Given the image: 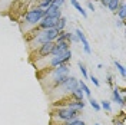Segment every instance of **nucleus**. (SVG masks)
<instances>
[{
    "label": "nucleus",
    "instance_id": "nucleus-1",
    "mask_svg": "<svg viewBox=\"0 0 126 125\" xmlns=\"http://www.w3.org/2000/svg\"><path fill=\"white\" fill-rule=\"evenodd\" d=\"M45 17V10L40 7H32L29 9L26 13H24V24L29 27V29H33V27H36L37 24L40 23V20Z\"/></svg>",
    "mask_w": 126,
    "mask_h": 125
},
{
    "label": "nucleus",
    "instance_id": "nucleus-2",
    "mask_svg": "<svg viewBox=\"0 0 126 125\" xmlns=\"http://www.w3.org/2000/svg\"><path fill=\"white\" fill-rule=\"evenodd\" d=\"M79 109H73L69 106H62V108H56L52 111V118L57 121H72L79 117Z\"/></svg>",
    "mask_w": 126,
    "mask_h": 125
},
{
    "label": "nucleus",
    "instance_id": "nucleus-3",
    "mask_svg": "<svg viewBox=\"0 0 126 125\" xmlns=\"http://www.w3.org/2000/svg\"><path fill=\"white\" fill-rule=\"evenodd\" d=\"M49 58V61H47L46 58L45 59H40V61H43V62H47V66L49 69H53L56 66H59V65H63V63H67L70 61L72 58V50H66V52H63V53H59V55L56 56H47Z\"/></svg>",
    "mask_w": 126,
    "mask_h": 125
},
{
    "label": "nucleus",
    "instance_id": "nucleus-4",
    "mask_svg": "<svg viewBox=\"0 0 126 125\" xmlns=\"http://www.w3.org/2000/svg\"><path fill=\"white\" fill-rule=\"evenodd\" d=\"M78 86H79V81L78 79L75 78V76H69L62 85L59 86V88H56V89H62V92H69V94H72Z\"/></svg>",
    "mask_w": 126,
    "mask_h": 125
},
{
    "label": "nucleus",
    "instance_id": "nucleus-5",
    "mask_svg": "<svg viewBox=\"0 0 126 125\" xmlns=\"http://www.w3.org/2000/svg\"><path fill=\"white\" fill-rule=\"evenodd\" d=\"M69 45H70V42H55V46L52 49L50 56H56L59 53H63V52L69 50Z\"/></svg>",
    "mask_w": 126,
    "mask_h": 125
},
{
    "label": "nucleus",
    "instance_id": "nucleus-6",
    "mask_svg": "<svg viewBox=\"0 0 126 125\" xmlns=\"http://www.w3.org/2000/svg\"><path fill=\"white\" fill-rule=\"evenodd\" d=\"M75 35L78 36L79 42H82V45H83V50L86 52L87 55H90V53H92V49H90V45H89V42H87L85 33L80 30V29H76V30H75Z\"/></svg>",
    "mask_w": 126,
    "mask_h": 125
},
{
    "label": "nucleus",
    "instance_id": "nucleus-7",
    "mask_svg": "<svg viewBox=\"0 0 126 125\" xmlns=\"http://www.w3.org/2000/svg\"><path fill=\"white\" fill-rule=\"evenodd\" d=\"M56 22H57V19H53V17H43V19L40 20V23L37 24V27H39L40 30L53 29L56 26Z\"/></svg>",
    "mask_w": 126,
    "mask_h": 125
},
{
    "label": "nucleus",
    "instance_id": "nucleus-8",
    "mask_svg": "<svg viewBox=\"0 0 126 125\" xmlns=\"http://www.w3.org/2000/svg\"><path fill=\"white\" fill-rule=\"evenodd\" d=\"M45 17H53V19H60L62 17V10L55 4H52L50 7L45 9Z\"/></svg>",
    "mask_w": 126,
    "mask_h": 125
},
{
    "label": "nucleus",
    "instance_id": "nucleus-9",
    "mask_svg": "<svg viewBox=\"0 0 126 125\" xmlns=\"http://www.w3.org/2000/svg\"><path fill=\"white\" fill-rule=\"evenodd\" d=\"M112 98H113V101L116 102V104H119L122 108L125 106V98H123V96H122V94L119 92L118 86H115V88H113V91H112Z\"/></svg>",
    "mask_w": 126,
    "mask_h": 125
},
{
    "label": "nucleus",
    "instance_id": "nucleus-10",
    "mask_svg": "<svg viewBox=\"0 0 126 125\" xmlns=\"http://www.w3.org/2000/svg\"><path fill=\"white\" fill-rule=\"evenodd\" d=\"M116 15L119 16V19H120L122 22H125V17H126V3H125V0L120 1L118 10H116Z\"/></svg>",
    "mask_w": 126,
    "mask_h": 125
},
{
    "label": "nucleus",
    "instance_id": "nucleus-11",
    "mask_svg": "<svg viewBox=\"0 0 126 125\" xmlns=\"http://www.w3.org/2000/svg\"><path fill=\"white\" fill-rule=\"evenodd\" d=\"M70 96H72V99H76V101H83V98H85V94H83V91L80 89V88H76L73 92L70 94Z\"/></svg>",
    "mask_w": 126,
    "mask_h": 125
},
{
    "label": "nucleus",
    "instance_id": "nucleus-12",
    "mask_svg": "<svg viewBox=\"0 0 126 125\" xmlns=\"http://www.w3.org/2000/svg\"><path fill=\"white\" fill-rule=\"evenodd\" d=\"M70 4H72V6H73L75 9H76V10H78V12H79V13H80L82 16H83V17H87V12L85 10V9H83V6H82V4H80L79 1L70 0Z\"/></svg>",
    "mask_w": 126,
    "mask_h": 125
},
{
    "label": "nucleus",
    "instance_id": "nucleus-13",
    "mask_svg": "<svg viewBox=\"0 0 126 125\" xmlns=\"http://www.w3.org/2000/svg\"><path fill=\"white\" fill-rule=\"evenodd\" d=\"M66 24H67V19L66 17H60V19H57V22H56V26H55V29L57 32H60V30H64V27H66Z\"/></svg>",
    "mask_w": 126,
    "mask_h": 125
},
{
    "label": "nucleus",
    "instance_id": "nucleus-14",
    "mask_svg": "<svg viewBox=\"0 0 126 125\" xmlns=\"http://www.w3.org/2000/svg\"><path fill=\"white\" fill-rule=\"evenodd\" d=\"M120 1H122V0H110L109 4H108V9H109L112 13H116V10H118L119 4H120Z\"/></svg>",
    "mask_w": 126,
    "mask_h": 125
},
{
    "label": "nucleus",
    "instance_id": "nucleus-15",
    "mask_svg": "<svg viewBox=\"0 0 126 125\" xmlns=\"http://www.w3.org/2000/svg\"><path fill=\"white\" fill-rule=\"evenodd\" d=\"M79 88H80V89L83 91V94L86 95L87 98H92V91L89 89V86H87L86 83L83 82V81H80V82H79Z\"/></svg>",
    "mask_w": 126,
    "mask_h": 125
},
{
    "label": "nucleus",
    "instance_id": "nucleus-16",
    "mask_svg": "<svg viewBox=\"0 0 126 125\" xmlns=\"http://www.w3.org/2000/svg\"><path fill=\"white\" fill-rule=\"evenodd\" d=\"M100 109H105L106 112H112V105H110V101H106V99H103L100 101Z\"/></svg>",
    "mask_w": 126,
    "mask_h": 125
},
{
    "label": "nucleus",
    "instance_id": "nucleus-17",
    "mask_svg": "<svg viewBox=\"0 0 126 125\" xmlns=\"http://www.w3.org/2000/svg\"><path fill=\"white\" fill-rule=\"evenodd\" d=\"M53 4V0H40L39 1V4H37V7H40V9H47V7H50Z\"/></svg>",
    "mask_w": 126,
    "mask_h": 125
},
{
    "label": "nucleus",
    "instance_id": "nucleus-18",
    "mask_svg": "<svg viewBox=\"0 0 126 125\" xmlns=\"http://www.w3.org/2000/svg\"><path fill=\"white\" fill-rule=\"evenodd\" d=\"M89 104H90V106H92L96 112H99V111H100V105H99V102L96 101L94 98H89Z\"/></svg>",
    "mask_w": 126,
    "mask_h": 125
},
{
    "label": "nucleus",
    "instance_id": "nucleus-19",
    "mask_svg": "<svg viewBox=\"0 0 126 125\" xmlns=\"http://www.w3.org/2000/svg\"><path fill=\"white\" fill-rule=\"evenodd\" d=\"M115 66L118 68L119 73H120V76H122V78H125V76H126V70H125V66H123V65H122L120 62H118V61L115 62Z\"/></svg>",
    "mask_w": 126,
    "mask_h": 125
},
{
    "label": "nucleus",
    "instance_id": "nucleus-20",
    "mask_svg": "<svg viewBox=\"0 0 126 125\" xmlns=\"http://www.w3.org/2000/svg\"><path fill=\"white\" fill-rule=\"evenodd\" d=\"M78 66H79V69H80V72H82V75H83V78H85V79L89 78V73H87V70H86V66L80 62V61L78 62Z\"/></svg>",
    "mask_w": 126,
    "mask_h": 125
},
{
    "label": "nucleus",
    "instance_id": "nucleus-21",
    "mask_svg": "<svg viewBox=\"0 0 126 125\" xmlns=\"http://www.w3.org/2000/svg\"><path fill=\"white\" fill-rule=\"evenodd\" d=\"M90 81H92V82H93V85H94V86H97V88H99V86H100V82H99V79L96 78V76H94V75H90Z\"/></svg>",
    "mask_w": 126,
    "mask_h": 125
},
{
    "label": "nucleus",
    "instance_id": "nucleus-22",
    "mask_svg": "<svg viewBox=\"0 0 126 125\" xmlns=\"http://www.w3.org/2000/svg\"><path fill=\"white\" fill-rule=\"evenodd\" d=\"M64 1H66V0H53V4L57 6V7H62L63 4H64Z\"/></svg>",
    "mask_w": 126,
    "mask_h": 125
},
{
    "label": "nucleus",
    "instance_id": "nucleus-23",
    "mask_svg": "<svg viewBox=\"0 0 126 125\" xmlns=\"http://www.w3.org/2000/svg\"><path fill=\"white\" fill-rule=\"evenodd\" d=\"M113 122H115V125H126L125 121H123V119H119L118 117H116L115 119H113Z\"/></svg>",
    "mask_w": 126,
    "mask_h": 125
},
{
    "label": "nucleus",
    "instance_id": "nucleus-24",
    "mask_svg": "<svg viewBox=\"0 0 126 125\" xmlns=\"http://www.w3.org/2000/svg\"><path fill=\"white\" fill-rule=\"evenodd\" d=\"M108 85L113 88V78H112V75H109V76H108Z\"/></svg>",
    "mask_w": 126,
    "mask_h": 125
},
{
    "label": "nucleus",
    "instance_id": "nucleus-25",
    "mask_svg": "<svg viewBox=\"0 0 126 125\" xmlns=\"http://www.w3.org/2000/svg\"><path fill=\"white\" fill-rule=\"evenodd\" d=\"M87 9H89V10H92V12L94 10V4L92 3V1H87Z\"/></svg>",
    "mask_w": 126,
    "mask_h": 125
},
{
    "label": "nucleus",
    "instance_id": "nucleus-26",
    "mask_svg": "<svg viewBox=\"0 0 126 125\" xmlns=\"http://www.w3.org/2000/svg\"><path fill=\"white\" fill-rule=\"evenodd\" d=\"M97 1H100V3H102V6L108 7V4H109V1H110V0H97Z\"/></svg>",
    "mask_w": 126,
    "mask_h": 125
},
{
    "label": "nucleus",
    "instance_id": "nucleus-27",
    "mask_svg": "<svg viewBox=\"0 0 126 125\" xmlns=\"http://www.w3.org/2000/svg\"><path fill=\"white\" fill-rule=\"evenodd\" d=\"M72 42H79V39H78V36L73 33V38H72Z\"/></svg>",
    "mask_w": 126,
    "mask_h": 125
},
{
    "label": "nucleus",
    "instance_id": "nucleus-28",
    "mask_svg": "<svg viewBox=\"0 0 126 125\" xmlns=\"http://www.w3.org/2000/svg\"><path fill=\"white\" fill-rule=\"evenodd\" d=\"M116 24H118V26H120V27H122V26H125V22H122V20H119V22H118V23H116Z\"/></svg>",
    "mask_w": 126,
    "mask_h": 125
},
{
    "label": "nucleus",
    "instance_id": "nucleus-29",
    "mask_svg": "<svg viewBox=\"0 0 126 125\" xmlns=\"http://www.w3.org/2000/svg\"><path fill=\"white\" fill-rule=\"evenodd\" d=\"M94 125H100V124H94Z\"/></svg>",
    "mask_w": 126,
    "mask_h": 125
},
{
    "label": "nucleus",
    "instance_id": "nucleus-30",
    "mask_svg": "<svg viewBox=\"0 0 126 125\" xmlns=\"http://www.w3.org/2000/svg\"><path fill=\"white\" fill-rule=\"evenodd\" d=\"M75 1H79V0H75Z\"/></svg>",
    "mask_w": 126,
    "mask_h": 125
}]
</instances>
